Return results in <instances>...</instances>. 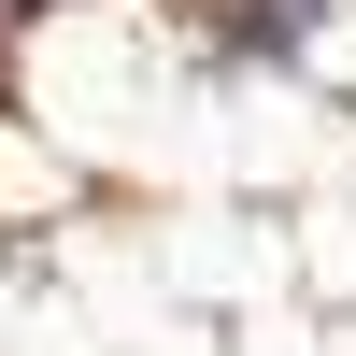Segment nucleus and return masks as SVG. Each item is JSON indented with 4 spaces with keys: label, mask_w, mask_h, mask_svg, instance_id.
<instances>
[{
    "label": "nucleus",
    "mask_w": 356,
    "mask_h": 356,
    "mask_svg": "<svg viewBox=\"0 0 356 356\" xmlns=\"http://www.w3.org/2000/svg\"><path fill=\"white\" fill-rule=\"evenodd\" d=\"M314 15H328V0H243V43H257V57H300Z\"/></svg>",
    "instance_id": "obj_1"
},
{
    "label": "nucleus",
    "mask_w": 356,
    "mask_h": 356,
    "mask_svg": "<svg viewBox=\"0 0 356 356\" xmlns=\"http://www.w3.org/2000/svg\"><path fill=\"white\" fill-rule=\"evenodd\" d=\"M0 15H29V0H0Z\"/></svg>",
    "instance_id": "obj_2"
}]
</instances>
